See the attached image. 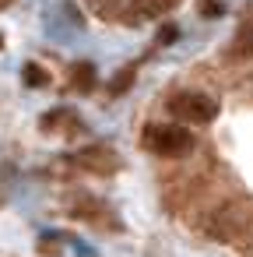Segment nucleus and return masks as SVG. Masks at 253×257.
Listing matches in <instances>:
<instances>
[{"label":"nucleus","mask_w":253,"mask_h":257,"mask_svg":"<svg viewBox=\"0 0 253 257\" xmlns=\"http://www.w3.org/2000/svg\"><path fill=\"white\" fill-rule=\"evenodd\" d=\"M144 148L151 155H165V159H179L186 152H193V134L179 123H151L144 131Z\"/></svg>","instance_id":"obj_1"},{"label":"nucleus","mask_w":253,"mask_h":257,"mask_svg":"<svg viewBox=\"0 0 253 257\" xmlns=\"http://www.w3.org/2000/svg\"><path fill=\"white\" fill-rule=\"evenodd\" d=\"M169 113L179 123H211L218 116V102L204 92H179L169 99Z\"/></svg>","instance_id":"obj_2"},{"label":"nucleus","mask_w":253,"mask_h":257,"mask_svg":"<svg viewBox=\"0 0 253 257\" xmlns=\"http://www.w3.org/2000/svg\"><path fill=\"white\" fill-rule=\"evenodd\" d=\"M169 4H172V0H134V4L127 8V15H123V22H127V25L151 22V18H158V15H162Z\"/></svg>","instance_id":"obj_3"},{"label":"nucleus","mask_w":253,"mask_h":257,"mask_svg":"<svg viewBox=\"0 0 253 257\" xmlns=\"http://www.w3.org/2000/svg\"><path fill=\"white\" fill-rule=\"evenodd\" d=\"M134 78H137V67H123V71L109 81V95H123V92L134 85Z\"/></svg>","instance_id":"obj_4"},{"label":"nucleus","mask_w":253,"mask_h":257,"mask_svg":"<svg viewBox=\"0 0 253 257\" xmlns=\"http://www.w3.org/2000/svg\"><path fill=\"white\" fill-rule=\"evenodd\" d=\"M232 57H235V60H246V57H253V29H242V32L235 36Z\"/></svg>","instance_id":"obj_5"},{"label":"nucleus","mask_w":253,"mask_h":257,"mask_svg":"<svg viewBox=\"0 0 253 257\" xmlns=\"http://www.w3.org/2000/svg\"><path fill=\"white\" fill-rule=\"evenodd\" d=\"M74 85H78L81 92H92V88H95V67H92V64H78V67H74Z\"/></svg>","instance_id":"obj_6"},{"label":"nucleus","mask_w":253,"mask_h":257,"mask_svg":"<svg viewBox=\"0 0 253 257\" xmlns=\"http://www.w3.org/2000/svg\"><path fill=\"white\" fill-rule=\"evenodd\" d=\"M50 78H46V71L39 67V64H25V85H32V88H43Z\"/></svg>","instance_id":"obj_7"},{"label":"nucleus","mask_w":253,"mask_h":257,"mask_svg":"<svg viewBox=\"0 0 253 257\" xmlns=\"http://www.w3.org/2000/svg\"><path fill=\"white\" fill-rule=\"evenodd\" d=\"M176 39H179V29H176V25H165V29L158 32V43H162V46H172Z\"/></svg>","instance_id":"obj_8"},{"label":"nucleus","mask_w":253,"mask_h":257,"mask_svg":"<svg viewBox=\"0 0 253 257\" xmlns=\"http://www.w3.org/2000/svg\"><path fill=\"white\" fill-rule=\"evenodd\" d=\"M200 11H204V18H218L225 8L218 4V0H204V8H200Z\"/></svg>","instance_id":"obj_9"},{"label":"nucleus","mask_w":253,"mask_h":257,"mask_svg":"<svg viewBox=\"0 0 253 257\" xmlns=\"http://www.w3.org/2000/svg\"><path fill=\"white\" fill-rule=\"evenodd\" d=\"M0 50H4V39H0Z\"/></svg>","instance_id":"obj_10"}]
</instances>
